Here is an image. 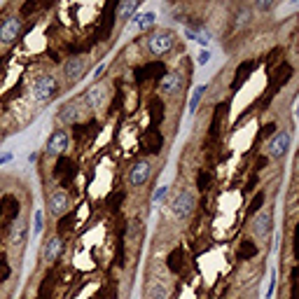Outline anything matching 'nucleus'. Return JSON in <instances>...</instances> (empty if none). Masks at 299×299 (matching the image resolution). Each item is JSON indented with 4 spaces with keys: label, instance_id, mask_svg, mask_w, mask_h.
I'll list each match as a JSON object with an SVG mask.
<instances>
[{
    "label": "nucleus",
    "instance_id": "14",
    "mask_svg": "<svg viewBox=\"0 0 299 299\" xmlns=\"http://www.w3.org/2000/svg\"><path fill=\"white\" fill-rule=\"evenodd\" d=\"M85 101L91 110H98V107L103 106V101H106V89L103 86H91L85 94Z\"/></svg>",
    "mask_w": 299,
    "mask_h": 299
},
{
    "label": "nucleus",
    "instance_id": "4",
    "mask_svg": "<svg viewBox=\"0 0 299 299\" xmlns=\"http://www.w3.org/2000/svg\"><path fill=\"white\" fill-rule=\"evenodd\" d=\"M68 211H70V196H68V192L65 190H54L47 196V213L52 217H64Z\"/></svg>",
    "mask_w": 299,
    "mask_h": 299
},
{
    "label": "nucleus",
    "instance_id": "3",
    "mask_svg": "<svg viewBox=\"0 0 299 299\" xmlns=\"http://www.w3.org/2000/svg\"><path fill=\"white\" fill-rule=\"evenodd\" d=\"M173 44H175V33L173 31H154L148 38V49H150V54H154V56L169 54L173 49Z\"/></svg>",
    "mask_w": 299,
    "mask_h": 299
},
{
    "label": "nucleus",
    "instance_id": "10",
    "mask_svg": "<svg viewBox=\"0 0 299 299\" xmlns=\"http://www.w3.org/2000/svg\"><path fill=\"white\" fill-rule=\"evenodd\" d=\"M65 250V241L64 236H52L47 243H44V250H43V259L47 264H54V262H59L61 255H64Z\"/></svg>",
    "mask_w": 299,
    "mask_h": 299
},
{
    "label": "nucleus",
    "instance_id": "8",
    "mask_svg": "<svg viewBox=\"0 0 299 299\" xmlns=\"http://www.w3.org/2000/svg\"><path fill=\"white\" fill-rule=\"evenodd\" d=\"M61 73H64V77L68 82H80L86 73V59L85 56H70V59H65Z\"/></svg>",
    "mask_w": 299,
    "mask_h": 299
},
{
    "label": "nucleus",
    "instance_id": "11",
    "mask_svg": "<svg viewBox=\"0 0 299 299\" xmlns=\"http://www.w3.org/2000/svg\"><path fill=\"white\" fill-rule=\"evenodd\" d=\"M271 229H274V215H271V211H259L255 215V220H253V232H255V236L267 238L271 234Z\"/></svg>",
    "mask_w": 299,
    "mask_h": 299
},
{
    "label": "nucleus",
    "instance_id": "21",
    "mask_svg": "<svg viewBox=\"0 0 299 299\" xmlns=\"http://www.w3.org/2000/svg\"><path fill=\"white\" fill-rule=\"evenodd\" d=\"M250 21V12L248 10H238L236 12V23H248Z\"/></svg>",
    "mask_w": 299,
    "mask_h": 299
},
{
    "label": "nucleus",
    "instance_id": "13",
    "mask_svg": "<svg viewBox=\"0 0 299 299\" xmlns=\"http://www.w3.org/2000/svg\"><path fill=\"white\" fill-rule=\"evenodd\" d=\"M136 14H138V0H124V2H119V7H117V21L119 23L131 21Z\"/></svg>",
    "mask_w": 299,
    "mask_h": 299
},
{
    "label": "nucleus",
    "instance_id": "24",
    "mask_svg": "<svg viewBox=\"0 0 299 299\" xmlns=\"http://www.w3.org/2000/svg\"><path fill=\"white\" fill-rule=\"evenodd\" d=\"M166 190H169V187H159V190H157V194H154V201H159L161 196L166 194Z\"/></svg>",
    "mask_w": 299,
    "mask_h": 299
},
{
    "label": "nucleus",
    "instance_id": "9",
    "mask_svg": "<svg viewBox=\"0 0 299 299\" xmlns=\"http://www.w3.org/2000/svg\"><path fill=\"white\" fill-rule=\"evenodd\" d=\"M23 31V23L19 17H7L5 21L0 23V43L2 44H12Z\"/></svg>",
    "mask_w": 299,
    "mask_h": 299
},
{
    "label": "nucleus",
    "instance_id": "5",
    "mask_svg": "<svg viewBox=\"0 0 299 299\" xmlns=\"http://www.w3.org/2000/svg\"><path fill=\"white\" fill-rule=\"evenodd\" d=\"M290 143H292V136H290V131H276L267 143V152L269 157H274V159H280V157H285L290 150Z\"/></svg>",
    "mask_w": 299,
    "mask_h": 299
},
{
    "label": "nucleus",
    "instance_id": "16",
    "mask_svg": "<svg viewBox=\"0 0 299 299\" xmlns=\"http://www.w3.org/2000/svg\"><path fill=\"white\" fill-rule=\"evenodd\" d=\"M206 91H208V86H206V85H199L192 91V96H190V106H187L190 115H194V112H196V107H199V103H201V98H203V94H206Z\"/></svg>",
    "mask_w": 299,
    "mask_h": 299
},
{
    "label": "nucleus",
    "instance_id": "22",
    "mask_svg": "<svg viewBox=\"0 0 299 299\" xmlns=\"http://www.w3.org/2000/svg\"><path fill=\"white\" fill-rule=\"evenodd\" d=\"M274 288H276V274H271V280H269V290H267V297L274 295Z\"/></svg>",
    "mask_w": 299,
    "mask_h": 299
},
{
    "label": "nucleus",
    "instance_id": "20",
    "mask_svg": "<svg viewBox=\"0 0 299 299\" xmlns=\"http://www.w3.org/2000/svg\"><path fill=\"white\" fill-rule=\"evenodd\" d=\"M208 61H211V52H208V49H201V52L196 54V64L199 65H206Z\"/></svg>",
    "mask_w": 299,
    "mask_h": 299
},
{
    "label": "nucleus",
    "instance_id": "15",
    "mask_svg": "<svg viewBox=\"0 0 299 299\" xmlns=\"http://www.w3.org/2000/svg\"><path fill=\"white\" fill-rule=\"evenodd\" d=\"M154 19H157L154 12H140V14H136V17L131 19V23H133V28H138V31H148L150 26L154 23Z\"/></svg>",
    "mask_w": 299,
    "mask_h": 299
},
{
    "label": "nucleus",
    "instance_id": "6",
    "mask_svg": "<svg viewBox=\"0 0 299 299\" xmlns=\"http://www.w3.org/2000/svg\"><path fill=\"white\" fill-rule=\"evenodd\" d=\"M152 178V161L150 159H138L131 169H128V185L131 187H140Z\"/></svg>",
    "mask_w": 299,
    "mask_h": 299
},
{
    "label": "nucleus",
    "instance_id": "19",
    "mask_svg": "<svg viewBox=\"0 0 299 299\" xmlns=\"http://www.w3.org/2000/svg\"><path fill=\"white\" fill-rule=\"evenodd\" d=\"M44 213L43 211H35V213H33V232H35V234H40V232H43V227H44Z\"/></svg>",
    "mask_w": 299,
    "mask_h": 299
},
{
    "label": "nucleus",
    "instance_id": "23",
    "mask_svg": "<svg viewBox=\"0 0 299 299\" xmlns=\"http://www.w3.org/2000/svg\"><path fill=\"white\" fill-rule=\"evenodd\" d=\"M271 7H274L271 2H257V10H259V12H269Z\"/></svg>",
    "mask_w": 299,
    "mask_h": 299
},
{
    "label": "nucleus",
    "instance_id": "26",
    "mask_svg": "<svg viewBox=\"0 0 299 299\" xmlns=\"http://www.w3.org/2000/svg\"><path fill=\"white\" fill-rule=\"evenodd\" d=\"M295 115H297V117H299V106H297V112H295Z\"/></svg>",
    "mask_w": 299,
    "mask_h": 299
},
{
    "label": "nucleus",
    "instance_id": "18",
    "mask_svg": "<svg viewBox=\"0 0 299 299\" xmlns=\"http://www.w3.org/2000/svg\"><path fill=\"white\" fill-rule=\"evenodd\" d=\"M23 241H26V229H23V224L19 222V227H14V232H12V243H14V246H21Z\"/></svg>",
    "mask_w": 299,
    "mask_h": 299
},
{
    "label": "nucleus",
    "instance_id": "1",
    "mask_svg": "<svg viewBox=\"0 0 299 299\" xmlns=\"http://www.w3.org/2000/svg\"><path fill=\"white\" fill-rule=\"evenodd\" d=\"M31 94L38 103L52 101V98L59 94V82H56V77H54V75H40V77L33 82Z\"/></svg>",
    "mask_w": 299,
    "mask_h": 299
},
{
    "label": "nucleus",
    "instance_id": "17",
    "mask_svg": "<svg viewBox=\"0 0 299 299\" xmlns=\"http://www.w3.org/2000/svg\"><path fill=\"white\" fill-rule=\"evenodd\" d=\"M187 38H190V40H196V43L201 44L203 49H206V44L211 43V38H208V33H201V31H192V28L187 31Z\"/></svg>",
    "mask_w": 299,
    "mask_h": 299
},
{
    "label": "nucleus",
    "instance_id": "12",
    "mask_svg": "<svg viewBox=\"0 0 299 299\" xmlns=\"http://www.w3.org/2000/svg\"><path fill=\"white\" fill-rule=\"evenodd\" d=\"M180 86H182V75L169 73V75H164V80H161V85H159V91L164 96H171V94H175Z\"/></svg>",
    "mask_w": 299,
    "mask_h": 299
},
{
    "label": "nucleus",
    "instance_id": "2",
    "mask_svg": "<svg viewBox=\"0 0 299 299\" xmlns=\"http://www.w3.org/2000/svg\"><path fill=\"white\" fill-rule=\"evenodd\" d=\"M194 206H196V196H194V192H190V190H180L171 201V213L175 215L178 220H187V217L194 213Z\"/></svg>",
    "mask_w": 299,
    "mask_h": 299
},
{
    "label": "nucleus",
    "instance_id": "25",
    "mask_svg": "<svg viewBox=\"0 0 299 299\" xmlns=\"http://www.w3.org/2000/svg\"><path fill=\"white\" fill-rule=\"evenodd\" d=\"M7 161H12V154H2V157H0V166L7 164Z\"/></svg>",
    "mask_w": 299,
    "mask_h": 299
},
{
    "label": "nucleus",
    "instance_id": "7",
    "mask_svg": "<svg viewBox=\"0 0 299 299\" xmlns=\"http://www.w3.org/2000/svg\"><path fill=\"white\" fill-rule=\"evenodd\" d=\"M68 143H70L68 131L56 128V131H52V136L47 138V143H44V152H47L49 157H59V154H64L65 150H68Z\"/></svg>",
    "mask_w": 299,
    "mask_h": 299
}]
</instances>
